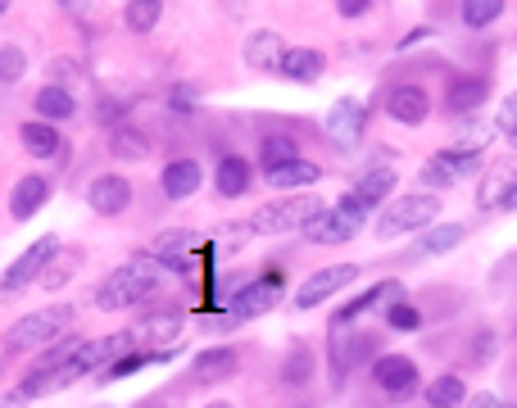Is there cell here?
<instances>
[{
  "label": "cell",
  "instance_id": "cell-1",
  "mask_svg": "<svg viewBox=\"0 0 517 408\" xmlns=\"http://www.w3.org/2000/svg\"><path fill=\"white\" fill-rule=\"evenodd\" d=\"M164 272H168V259L159 254H137V259H127L123 268H114L100 286V309L118 313V309H132V304L150 300V295L164 286Z\"/></svg>",
  "mask_w": 517,
  "mask_h": 408
},
{
  "label": "cell",
  "instance_id": "cell-2",
  "mask_svg": "<svg viewBox=\"0 0 517 408\" xmlns=\"http://www.w3.org/2000/svg\"><path fill=\"white\" fill-rule=\"evenodd\" d=\"M127 350H132V331H114V336H100V340H82V350L73 354L64 368H59V390L73 386V381H82V377L105 372L109 363L123 359Z\"/></svg>",
  "mask_w": 517,
  "mask_h": 408
},
{
  "label": "cell",
  "instance_id": "cell-3",
  "mask_svg": "<svg viewBox=\"0 0 517 408\" xmlns=\"http://www.w3.org/2000/svg\"><path fill=\"white\" fill-rule=\"evenodd\" d=\"M318 209H327V200H318V195H291V200H277V204L254 209L245 227L259 232V236H286V232H300Z\"/></svg>",
  "mask_w": 517,
  "mask_h": 408
},
{
  "label": "cell",
  "instance_id": "cell-4",
  "mask_svg": "<svg viewBox=\"0 0 517 408\" xmlns=\"http://www.w3.org/2000/svg\"><path fill=\"white\" fill-rule=\"evenodd\" d=\"M440 218V200L436 195H400L395 204H386V214L377 218V236L381 241H391V236H404V232H422Z\"/></svg>",
  "mask_w": 517,
  "mask_h": 408
},
{
  "label": "cell",
  "instance_id": "cell-5",
  "mask_svg": "<svg viewBox=\"0 0 517 408\" xmlns=\"http://www.w3.org/2000/svg\"><path fill=\"white\" fill-rule=\"evenodd\" d=\"M69 327V309H46V313H28L23 322H14L10 331H5V354H23V350H37V345H46L50 336H59V331Z\"/></svg>",
  "mask_w": 517,
  "mask_h": 408
},
{
  "label": "cell",
  "instance_id": "cell-6",
  "mask_svg": "<svg viewBox=\"0 0 517 408\" xmlns=\"http://www.w3.org/2000/svg\"><path fill=\"white\" fill-rule=\"evenodd\" d=\"M59 254V236H37V241L28 245V250L19 254V259L5 268V277H0V291L5 295H14V291H23V286H32L46 272V263Z\"/></svg>",
  "mask_w": 517,
  "mask_h": 408
},
{
  "label": "cell",
  "instance_id": "cell-7",
  "mask_svg": "<svg viewBox=\"0 0 517 408\" xmlns=\"http://www.w3.org/2000/svg\"><path fill=\"white\" fill-rule=\"evenodd\" d=\"M354 277H359V263H327V268H318L313 277H304V286L295 291V309L300 313L318 309L322 300H332L336 291H345Z\"/></svg>",
  "mask_w": 517,
  "mask_h": 408
},
{
  "label": "cell",
  "instance_id": "cell-8",
  "mask_svg": "<svg viewBox=\"0 0 517 408\" xmlns=\"http://www.w3.org/2000/svg\"><path fill=\"white\" fill-rule=\"evenodd\" d=\"M372 381H377V390L386 399H409L413 390L422 386V372L409 354H381V359L372 363Z\"/></svg>",
  "mask_w": 517,
  "mask_h": 408
},
{
  "label": "cell",
  "instance_id": "cell-9",
  "mask_svg": "<svg viewBox=\"0 0 517 408\" xmlns=\"http://www.w3.org/2000/svg\"><path fill=\"white\" fill-rule=\"evenodd\" d=\"M481 168V150H440V155H431L427 164H422V182L431 186V191H440V186H459L463 177H472Z\"/></svg>",
  "mask_w": 517,
  "mask_h": 408
},
{
  "label": "cell",
  "instance_id": "cell-10",
  "mask_svg": "<svg viewBox=\"0 0 517 408\" xmlns=\"http://www.w3.org/2000/svg\"><path fill=\"white\" fill-rule=\"evenodd\" d=\"M282 291H286V277L277 268L264 272V277H254L250 286H241V291L232 295V318H259V313L277 309Z\"/></svg>",
  "mask_w": 517,
  "mask_h": 408
},
{
  "label": "cell",
  "instance_id": "cell-11",
  "mask_svg": "<svg viewBox=\"0 0 517 408\" xmlns=\"http://www.w3.org/2000/svg\"><path fill=\"white\" fill-rule=\"evenodd\" d=\"M359 227H363L359 218H350V214H341L336 204H327V209H318V214L300 227V236L313 245H345L359 236Z\"/></svg>",
  "mask_w": 517,
  "mask_h": 408
},
{
  "label": "cell",
  "instance_id": "cell-12",
  "mask_svg": "<svg viewBox=\"0 0 517 408\" xmlns=\"http://www.w3.org/2000/svg\"><path fill=\"white\" fill-rule=\"evenodd\" d=\"M363 127H368V105L359 96H341L332 109H327V136H332L341 150L359 146Z\"/></svg>",
  "mask_w": 517,
  "mask_h": 408
},
{
  "label": "cell",
  "instance_id": "cell-13",
  "mask_svg": "<svg viewBox=\"0 0 517 408\" xmlns=\"http://www.w3.org/2000/svg\"><path fill=\"white\" fill-rule=\"evenodd\" d=\"M87 204L96 209L100 218H118L127 214V204H132V182L123 173H105L87 186Z\"/></svg>",
  "mask_w": 517,
  "mask_h": 408
},
{
  "label": "cell",
  "instance_id": "cell-14",
  "mask_svg": "<svg viewBox=\"0 0 517 408\" xmlns=\"http://www.w3.org/2000/svg\"><path fill=\"white\" fill-rule=\"evenodd\" d=\"M386 114L404 127H418V123H427V114H431V96L418 82H400V87H391V96H386Z\"/></svg>",
  "mask_w": 517,
  "mask_h": 408
},
{
  "label": "cell",
  "instance_id": "cell-15",
  "mask_svg": "<svg viewBox=\"0 0 517 408\" xmlns=\"http://www.w3.org/2000/svg\"><path fill=\"white\" fill-rule=\"evenodd\" d=\"M245 64L254 68V73H277V68H282V59H286V41L277 37V32H250V37H245Z\"/></svg>",
  "mask_w": 517,
  "mask_h": 408
},
{
  "label": "cell",
  "instance_id": "cell-16",
  "mask_svg": "<svg viewBox=\"0 0 517 408\" xmlns=\"http://www.w3.org/2000/svg\"><path fill=\"white\" fill-rule=\"evenodd\" d=\"M46 200H50V182H46V177H37V173L19 177V182H14V191H10V214H14V223H28V218H37Z\"/></svg>",
  "mask_w": 517,
  "mask_h": 408
},
{
  "label": "cell",
  "instance_id": "cell-17",
  "mask_svg": "<svg viewBox=\"0 0 517 408\" xmlns=\"http://www.w3.org/2000/svg\"><path fill=\"white\" fill-rule=\"evenodd\" d=\"M236 368H241V354H236L232 345H218V350H200L196 354L191 377H196L200 386H218V381H227Z\"/></svg>",
  "mask_w": 517,
  "mask_h": 408
},
{
  "label": "cell",
  "instance_id": "cell-18",
  "mask_svg": "<svg viewBox=\"0 0 517 408\" xmlns=\"http://www.w3.org/2000/svg\"><path fill=\"white\" fill-rule=\"evenodd\" d=\"M486 96H490V82L486 78H454L445 87V109L449 114H472V109H481L486 105Z\"/></svg>",
  "mask_w": 517,
  "mask_h": 408
},
{
  "label": "cell",
  "instance_id": "cell-19",
  "mask_svg": "<svg viewBox=\"0 0 517 408\" xmlns=\"http://www.w3.org/2000/svg\"><path fill=\"white\" fill-rule=\"evenodd\" d=\"M200 182H205L200 159H173V164L164 168V195L168 200H186V195H196Z\"/></svg>",
  "mask_w": 517,
  "mask_h": 408
},
{
  "label": "cell",
  "instance_id": "cell-20",
  "mask_svg": "<svg viewBox=\"0 0 517 408\" xmlns=\"http://www.w3.org/2000/svg\"><path fill=\"white\" fill-rule=\"evenodd\" d=\"M264 177H268V186H273V191H295V186H313V182H318L322 168L295 155V159H286V164L264 168Z\"/></svg>",
  "mask_w": 517,
  "mask_h": 408
},
{
  "label": "cell",
  "instance_id": "cell-21",
  "mask_svg": "<svg viewBox=\"0 0 517 408\" xmlns=\"http://www.w3.org/2000/svg\"><path fill=\"white\" fill-rule=\"evenodd\" d=\"M322 68H327V55H322V50L295 46V50H286V59H282V68H277V73H282L286 82H318Z\"/></svg>",
  "mask_w": 517,
  "mask_h": 408
},
{
  "label": "cell",
  "instance_id": "cell-22",
  "mask_svg": "<svg viewBox=\"0 0 517 408\" xmlns=\"http://www.w3.org/2000/svg\"><path fill=\"white\" fill-rule=\"evenodd\" d=\"M19 141H23V150H28L32 159H55L59 155V132H55V123H46V118L23 123L19 127Z\"/></svg>",
  "mask_w": 517,
  "mask_h": 408
},
{
  "label": "cell",
  "instance_id": "cell-23",
  "mask_svg": "<svg viewBox=\"0 0 517 408\" xmlns=\"http://www.w3.org/2000/svg\"><path fill=\"white\" fill-rule=\"evenodd\" d=\"M32 105H37V118H46V123H69V118L78 114V100L64 87H41L37 96H32Z\"/></svg>",
  "mask_w": 517,
  "mask_h": 408
},
{
  "label": "cell",
  "instance_id": "cell-24",
  "mask_svg": "<svg viewBox=\"0 0 517 408\" xmlns=\"http://www.w3.org/2000/svg\"><path fill=\"white\" fill-rule=\"evenodd\" d=\"M214 186L223 200H236V195H245V186H250V164H245L241 155H227L223 164L214 168Z\"/></svg>",
  "mask_w": 517,
  "mask_h": 408
},
{
  "label": "cell",
  "instance_id": "cell-25",
  "mask_svg": "<svg viewBox=\"0 0 517 408\" xmlns=\"http://www.w3.org/2000/svg\"><path fill=\"white\" fill-rule=\"evenodd\" d=\"M391 295H400V286H395V282H377V286H368V291H363V295H354V300L345 304L341 313H336V318H332V327H345V322H354V318H359V313L377 309V304H381V300H391Z\"/></svg>",
  "mask_w": 517,
  "mask_h": 408
},
{
  "label": "cell",
  "instance_id": "cell-26",
  "mask_svg": "<svg viewBox=\"0 0 517 408\" xmlns=\"http://www.w3.org/2000/svg\"><path fill=\"white\" fill-rule=\"evenodd\" d=\"M395 182H400V173H395V168H372V173H363V182L354 186V195H359L363 204H372V209H377V204H386V195L395 191Z\"/></svg>",
  "mask_w": 517,
  "mask_h": 408
},
{
  "label": "cell",
  "instance_id": "cell-27",
  "mask_svg": "<svg viewBox=\"0 0 517 408\" xmlns=\"http://www.w3.org/2000/svg\"><path fill=\"white\" fill-rule=\"evenodd\" d=\"M463 399H468V386L454 372H445V377H436L427 386V408H463Z\"/></svg>",
  "mask_w": 517,
  "mask_h": 408
},
{
  "label": "cell",
  "instance_id": "cell-28",
  "mask_svg": "<svg viewBox=\"0 0 517 408\" xmlns=\"http://www.w3.org/2000/svg\"><path fill=\"white\" fill-rule=\"evenodd\" d=\"M504 14V0H463V28H472V32H481V28H490V23Z\"/></svg>",
  "mask_w": 517,
  "mask_h": 408
},
{
  "label": "cell",
  "instance_id": "cell-29",
  "mask_svg": "<svg viewBox=\"0 0 517 408\" xmlns=\"http://www.w3.org/2000/svg\"><path fill=\"white\" fill-rule=\"evenodd\" d=\"M468 236V227L463 223H449V227H431L427 236H422V245H418V254H449L454 245Z\"/></svg>",
  "mask_w": 517,
  "mask_h": 408
},
{
  "label": "cell",
  "instance_id": "cell-30",
  "mask_svg": "<svg viewBox=\"0 0 517 408\" xmlns=\"http://www.w3.org/2000/svg\"><path fill=\"white\" fill-rule=\"evenodd\" d=\"M109 150H114L118 159H146L150 155V141H146V136H137L132 127H114V136H109Z\"/></svg>",
  "mask_w": 517,
  "mask_h": 408
},
{
  "label": "cell",
  "instance_id": "cell-31",
  "mask_svg": "<svg viewBox=\"0 0 517 408\" xmlns=\"http://www.w3.org/2000/svg\"><path fill=\"white\" fill-rule=\"evenodd\" d=\"M313 377V354L304 350V345H295L291 354H286V363H282V386H304V381Z\"/></svg>",
  "mask_w": 517,
  "mask_h": 408
},
{
  "label": "cell",
  "instance_id": "cell-32",
  "mask_svg": "<svg viewBox=\"0 0 517 408\" xmlns=\"http://www.w3.org/2000/svg\"><path fill=\"white\" fill-rule=\"evenodd\" d=\"M159 14H164V0H132V5H127V28L150 32L159 23Z\"/></svg>",
  "mask_w": 517,
  "mask_h": 408
},
{
  "label": "cell",
  "instance_id": "cell-33",
  "mask_svg": "<svg viewBox=\"0 0 517 408\" xmlns=\"http://www.w3.org/2000/svg\"><path fill=\"white\" fill-rule=\"evenodd\" d=\"M191 245H196V232H182V227L155 236V254H159V259H177V254L191 250Z\"/></svg>",
  "mask_w": 517,
  "mask_h": 408
},
{
  "label": "cell",
  "instance_id": "cell-34",
  "mask_svg": "<svg viewBox=\"0 0 517 408\" xmlns=\"http://www.w3.org/2000/svg\"><path fill=\"white\" fill-rule=\"evenodd\" d=\"M386 322H391L395 331H418L422 327V309L418 304H409V300H395L391 309H386Z\"/></svg>",
  "mask_w": 517,
  "mask_h": 408
},
{
  "label": "cell",
  "instance_id": "cell-35",
  "mask_svg": "<svg viewBox=\"0 0 517 408\" xmlns=\"http://www.w3.org/2000/svg\"><path fill=\"white\" fill-rule=\"evenodd\" d=\"M286 159H295V141L291 136H264V168H273V164H286Z\"/></svg>",
  "mask_w": 517,
  "mask_h": 408
},
{
  "label": "cell",
  "instance_id": "cell-36",
  "mask_svg": "<svg viewBox=\"0 0 517 408\" xmlns=\"http://www.w3.org/2000/svg\"><path fill=\"white\" fill-rule=\"evenodd\" d=\"M23 68H28L23 50H14V46L0 50V82H19V78H23Z\"/></svg>",
  "mask_w": 517,
  "mask_h": 408
},
{
  "label": "cell",
  "instance_id": "cell-37",
  "mask_svg": "<svg viewBox=\"0 0 517 408\" xmlns=\"http://www.w3.org/2000/svg\"><path fill=\"white\" fill-rule=\"evenodd\" d=\"M495 123H499V132H508V136H517V91H513V96H504V105H499V114H495Z\"/></svg>",
  "mask_w": 517,
  "mask_h": 408
},
{
  "label": "cell",
  "instance_id": "cell-38",
  "mask_svg": "<svg viewBox=\"0 0 517 408\" xmlns=\"http://www.w3.org/2000/svg\"><path fill=\"white\" fill-rule=\"evenodd\" d=\"M168 105H173L177 114H186V109H196V105H200V91H196V87H186V82H182V87H173V100H168Z\"/></svg>",
  "mask_w": 517,
  "mask_h": 408
},
{
  "label": "cell",
  "instance_id": "cell-39",
  "mask_svg": "<svg viewBox=\"0 0 517 408\" xmlns=\"http://www.w3.org/2000/svg\"><path fill=\"white\" fill-rule=\"evenodd\" d=\"M177 327H182V318H150L146 322V331L155 340H168V336H177Z\"/></svg>",
  "mask_w": 517,
  "mask_h": 408
},
{
  "label": "cell",
  "instance_id": "cell-40",
  "mask_svg": "<svg viewBox=\"0 0 517 408\" xmlns=\"http://www.w3.org/2000/svg\"><path fill=\"white\" fill-rule=\"evenodd\" d=\"M372 10V0H336V14L341 19H363Z\"/></svg>",
  "mask_w": 517,
  "mask_h": 408
},
{
  "label": "cell",
  "instance_id": "cell-41",
  "mask_svg": "<svg viewBox=\"0 0 517 408\" xmlns=\"http://www.w3.org/2000/svg\"><path fill=\"white\" fill-rule=\"evenodd\" d=\"M490 354H495V336L486 331V336H477V350H472V363H486Z\"/></svg>",
  "mask_w": 517,
  "mask_h": 408
},
{
  "label": "cell",
  "instance_id": "cell-42",
  "mask_svg": "<svg viewBox=\"0 0 517 408\" xmlns=\"http://www.w3.org/2000/svg\"><path fill=\"white\" fill-rule=\"evenodd\" d=\"M472 408H499V399L495 395H477L472 399Z\"/></svg>",
  "mask_w": 517,
  "mask_h": 408
},
{
  "label": "cell",
  "instance_id": "cell-43",
  "mask_svg": "<svg viewBox=\"0 0 517 408\" xmlns=\"http://www.w3.org/2000/svg\"><path fill=\"white\" fill-rule=\"evenodd\" d=\"M499 204H504V209H517V182L508 186V195H504V200H499Z\"/></svg>",
  "mask_w": 517,
  "mask_h": 408
},
{
  "label": "cell",
  "instance_id": "cell-44",
  "mask_svg": "<svg viewBox=\"0 0 517 408\" xmlns=\"http://www.w3.org/2000/svg\"><path fill=\"white\" fill-rule=\"evenodd\" d=\"M64 5H69V10H87V0H64Z\"/></svg>",
  "mask_w": 517,
  "mask_h": 408
},
{
  "label": "cell",
  "instance_id": "cell-45",
  "mask_svg": "<svg viewBox=\"0 0 517 408\" xmlns=\"http://www.w3.org/2000/svg\"><path fill=\"white\" fill-rule=\"evenodd\" d=\"M205 408H236V404H227V399H214V404H205Z\"/></svg>",
  "mask_w": 517,
  "mask_h": 408
},
{
  "label": "cell",
  "instance_id": "cell-46",
  "mask_svg": "<svg viewBox=\"0 0 517 408\" xmlns=\"http://www.w3.org/2000/svg\"><path fill=\"white\" fill-rule=\"evenodd\" d=\"M5 14H10V0H0V19H5Z\"/></svg>",
  "mask_w": 517,
  "mask_h": 408
},
{
  "label": "cell",
  "instance_id": "cell-47",
  "mask_svg": "<svg viewBox=\"0 0 517 408\" xmlns=\"http://www.w3.org/2000/svg\"><path fill=\"white\" fill-rule=\"evenodd\" d=\"M513 146H517V136H513Z\"/></svg>",
  "mask_w": 517,
  "mask_h": 408
},
{
  "label": "cell",
  "instance_id": "cell-48",
  "mask_svg": "<svg viewBox=\"0 0 517 408\" xmlns=\"http://www.w3.org/2000/svg\"><path fill=\"white\" fill-rule=\"evenodd\" d=\"M499 408H504V404H499Z\"/></svg>",
  "mask_w": 517,
  "mask_h": 408
}]
</instances>
